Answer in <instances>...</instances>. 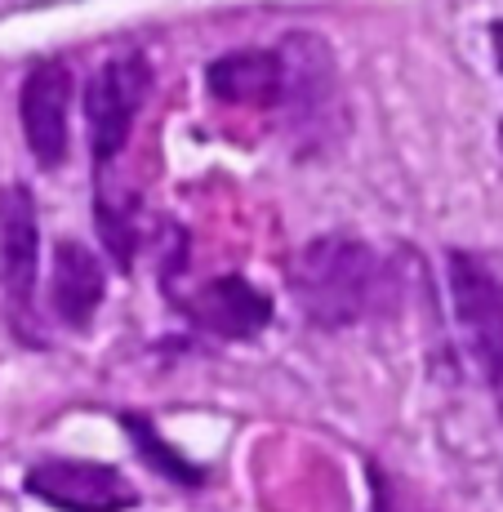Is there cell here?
Returning a JSON list of instances; mask_svg holds the SVG:
<instances>
[{
  "mask_svg": "<svg viewBox=\"0 0 503 512\" xmlns=\"http://www.w3.org/2000/svg\"><path fill=\"white\" fill-rule=\"evenodd\" d=\"M183 312L219 339H254V334L268 330L272 299L263 290H254L245 277H219L201 285L196 294H187Z\"/></svg>",
  "mask_w": 503,
  "mask_h": 512,
  "instance_id": "obj_8",
  "label": "cell"
},
{
  "mask_svg": "<svg viewBox=\"0 0 503 512\" xmlns=\"http://www.w3.org/2000/svg\"><path fill=\"white\" fill-rule=\"evenodd\" d=\"M98 232H103V241H107V250L116 254V263L121 268H130V259H134V228H130V210H121V205H107L103 196H98Z\"/></svg>",
  "mask_w": 503,
  "mask_h": 512,
  "instance_id": "obj_11",
  "label": "cell"
},
{
  "mask_svg": "<svg viewBox=\"0 0 503 512\" xmlns=\"http://www.w3.org/2000/svg\"><path fill=\"white\" fill-rule=\"evenodd\" d=\"M18 112H23V134H27V152L36 156L41 170H58L67 161V112H72V72L58 58H45L27 72L23 98H18Z\"/></svg>",
  "mask_w": 503,
  "mask_h": 512,
  "instance_id": "obj_5",
  "label": "cell"
},
{
  "mask_svg": "<svg viewBox=\"0 0 503 512\" xmlns=\"http://www.w3.org/2000/svg\"><path fill=\"white\" fill-rule=\"evenodd\" d=\"M379 254L357 236H312L290 263V290L303 317L321 330H343L366 317L379 290Z\"/></svg>",
  "mask_w": 503,
  "mask_h": 512,
  "instance_id": "obj_1",
  "label": "cell"
},
{
  "mask_svg": "<svg viewBox=\"0 0 503 512\" xmlns=\"http://www.w3.org/2000/svg\"><path fill=\"white\" fill-rule=\"evenodd\" d=\"M23 486L58 512H130L138 504V490L125 481V472L85 459H45L27 468Z\"/></svg>",
  "mask_w": 503,
  "mask_h": 512,
  "instance_id": "obj_4",
  "label": "cell"
},
{
  "mask_svg": "<svg viewBox=\"0 0 503 512\" xmlns=\"http://www.w3.org/2000/svg\"><path fill=\"white\" fill-rule=\"evenodd\" d=\"M450 294H455L459 326L468 334L481 370H486L495 406L503 415V285L481 259L455 250L450 254Z\"/></svg>",
  "mask_w": 503,
  "mask_h": 512,
  "instance_id": "obj_3",
  "label": "cell"
},
{
  "mask_svg": "<svg viewBox=\"0 0 503 512\" xmlns=\"http://www.w3.org/2000/svg\"><path fill=\"white\" fill-rule=\"evenodd\" d=\"M205 85L228 107H276L281 103V54L276 49H236L210 63Z\"/></svg>",
  "mask_w": 503,
  "mask_h": 512,
  "instance_id": "obj_10",
  "label": "cell"
},
{
  "mask_svg": "<svg viewBox=\"0 0 503 512\" xmlns=\"http://www.w3.org/2000/svg\"><path fill=\"white\" fill-rule=\"evenodd\" d=\"M152 85V67L143 54H121L107 58L103 67L85 85V125H90V156L103 170L112 156H121L125 139H130L138 107Z\"/></svg>",
  "mask_w": 503,
  "mask_h": 512,
  "instance_id": "obj_2",
  "label": "cell"
},
{
  "mask_svg": "<svg viewBox=\"0 0 503 512\" xmlns=\"http://www.w3.org/2000/svg\"><path fill=\"white\" fill-rule=\"evenodd\" d=\"M276 54H281V103L290 107L294 125L308 134H330V112L339 103L330 49L317 36L294 32L285 36Z\"/></svg>",
  "mask_w": 503,
  "mask_h": 512,
  "instance_id": "obj_6",
  "label": "cell"
},
{
  "mask_svg": "<svg viewBox=\"0 0 503 512\" xmlns=\"http://www.w3.org/2000/svg\"><path fill=\"white\" fill-rule=\"evenodd\" d=\"M499 147H503V125H499Z\"/></svg>",
  "mask_w": 503,
  "mask_h": 512,
  "instance_id": "obj_14",
  "label": "cell"
},
{
  "mask_svg": "<svg viewBox=\"0 0 503 512\" xmlns=\"http://www.w3.org/2000/svg\"><path fill=\"white\" fill-rule=\"evenodd\" d=\"M125 428H130V437L138 441V446L152 450V455H156V468H161V472H170L174 481H187V486H196V481H201V472H196L192 464H183V459L174 455L170 446H161V437H156V432L147 428L143 419H125Z\"/></svg>",
  "mask_w": 503,
  "mask_h": 512,
  "instance_id": "obj_12",
  "label": "cell"
},
{
  "mask_svg": "<svg viewBox=\"0 0 503 512\" xmlns=\"http://www.w3.org/2000/svg\"><path fill=\"white\" fill-rule=\"evenodd\" d=\"M107 294L103 263L85 250L81 241H58L54 245V268H49V303H54L58 321L72 330H85Z\"/></svg>",
  "mask_w": 503,
  "mask_h": 512,
  "instance_id": "obj_9",
  "label": "cell"
},
{
  "mask_svg": "<svg viewBox=\"0 0 503 512\" xmlns=\"http://www.w3.org/2000/svg\"><path fill=\"white\" fill-rule=\"evenodd\" d=\"M36 259H41V228H36V201L23 183L0 192V272L14 308L32 312L36 290Z\"/></svg>",
  "mask_w": 503,
  "mask_h": 512,
  "instance_id": "obj_7",
  "label": "cell"
},
{
  "mask_svg": "<svg viewBox=\"0 0 503 512\" xmlns=\"http://www.w3.org/2000/svg\"><path fill=\"white\" fill-rule=\"evenodd\" d=\"M490 45H495V63H499V72H503V18L490 27Z\"/></svg>",
  "mask_w": 503,
  "mask_h": 512,
  "instance_id": "obj_13",
  "label": "cell"
}]
</instances>
